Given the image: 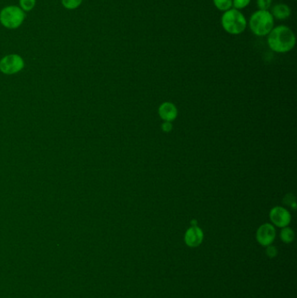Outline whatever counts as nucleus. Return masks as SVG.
Here are the masks:
<instances>
[{
  "label": "nucleus",
  "instance_id": "obj_4",
  "mask_svg": "<svg viewBox=\"0 0 297 298\" xmlns=\"http://www.w3.org/2000/svg\"><path fill=\"white\" fill-rule=\"evenodd\" d=\"M26 13L18 6L4 7L0 12V23L7 29H17L24 23Z\"/></svg>",
  "mask_w": 297,
  "mask_h": 298
},
{
  "label": "nucleus",
  "instance_id": "obj_13",
  "mask_svg": "<svg viewBox=\"0 0 297 298\" xmlns=\"http://www.w3.org/2000/svg\"><path fill=\"white\" fill-rule=\"evenodd\" d=\"M83 0H61L62 6L67 10H75L80 7Z\"/></svg>",
  "mask_w": 297,
  "mask_h": 298
},
{
  "label": "nucleus",
  "instance_id": "obj_10",
  "mask_svg": "<svg viewBox=\"0 0 297 298\" xmlns=\"http://www.w3.org/2000/svg\"><path fill=\"white\" fill-rule=\"evenodd\" d=\"M290 12L291 11L289 9V7L285 4H277L273 6L271 14L273 16V18L283 20V19H286L290 16Z\"/></svg>",
  "mask_w": 297,
  "mask_h": 298
},
{
  "label": "nucleus",
  "instance_id": "obj_17",
  "mask_svg": "<svg viewBox=\"0 0 297 298\" xmlns=\"http://www.w3.org/2000/svg\"><path fill=\"white\" fill-rule=\"evenodd\" d=\"M266 255L268 258H275L278 255V249L276 246L268 245L266 247Z\"/></svg>",
  "mask_w": 297,
  "mask_h": 298
},
{
  "label": "nucleus",
  "instance_id": "obj_18",
  "mask_svg": "<svg viewBox=\"0 0 297 298\" xmlns=\"http://www.w3.org/2000/svg\"><path fill=\"white\" fill-rule=\"evenodd\" d=\"M272 4V0H257V6L259 7V10L268 11Z\"/></svg>",
  "mask_w": 297,
  "mask_h": 298
},
{
  "label": "nucleus",
  "instance_id": "obj_7",
  "mask_svg": "<svg viewBox=\"0 0 297 298\" xmlns=\"http://www.w3.org/2000/svg\"><path fill=\"white\" fill-rule=\"evenodd\" d=\"M269 218L273 226L278 227H287L291 221V215L283 207H275L269 212Z\"/></svg>",
  "mask_w": 297,
  "mask_h": 298
},
{
  "label": "nucleus",
  "instance_id": "obj_15",
  "mask_svg": "<svg viewBox=\"0 0 297 298\" xmlns=\"http://www.w3.org/2000/svg\"><path fill=\"white\" fill-rule=\"evenodd\" d=\"M250 1L251 0H232L233 6L236 10L244 9L249 5Z\"/></svg>",
  "mask_w": 297,
  "mask_h": 298
},
{
  "label": "nucleus",
  "instance_id": "obj_3",
  "mask_svg": "<svg viewBox=\"0 0 297 298\" xmlns=\"http://www.w3.org/2000/svg\"><path fill=\"white\" fill-rule=\"evenodd\" d=\"M275 18L268 11L259 10L254 12L249 19V27L256 36H266L270 33L275 25Z\"/></svg>",
  "mask_w": 297,
  "mask_h": 298
},
{
  "label": "nucleus",
  "instance_id": "obj_19",
  "mask_svg": "<svg viewBox=\"0 0 297 298\" xmlns=\"http://www.w3.org/2000/svg\"><path fill=\"white\" fill-rule=\"evenodd\" d=\"M162 131L165 133H169L173 129V124L169 121H164L162 125Z\"/></svg>",
  "mask_w": 297,
  "mask_h": 298
},
{
  "label": "nucleus",
  "instance_id": "obj_16",
  "mask_svg": "<svg viewBox=\"0 0 297 298\" xmlns=\"http://www.w3.org/2000/svg\"><path fill=\"white\" fill-rule=\"evenodd\" d=\"M283 202L288 205L289 207H292L294 210H295L296 208V202H295V197H294V195L292 194H288L286 195L284 199H283Z\"/></svg>",
  "mask_w": 297,
  "mask_h": 298
},
{
  "label": "nucleus",
  "instance_id": "obj_11",
  "mask_svg": "<svg viewBox=\"0 0 297 298\" xmlns=\"http://www.w3.org/2000/svg\"><path fill=\"white\" fill-rule=\"evenodd\" d=\"M280 238L287 244L291 243L294 240V231L292 230L291 227H288V226L283 227L281 231V233H280Z\"/></svg>",
  "mask_w": 297,
  "mask_h": 298
},
{
  "label": "nucleus",
  "instance_id": "obj_8",
  "mask_svg": "<svg viewBox=\"0 0 297 298\" xmlns=\"http://www.w3.org/2000/svg\"><path fill=\"white\" fill-rule=\"evenodd\" d=\"M204 234L200 227L198 226H191L186 231L184 242L189 248H197L202 243Z\"/></svg>",
  "mask_w": 297,
  "mask_h": 298
},
{
  "label": "nucleus",
  "instance_id": "obj_2",
  "mask_svg": "<svg viewBox=\"0 0 297 298\" xmlns=\"http://www.w3.org/2000/svg\"><path fill=\"white\" fill-rule=\"evenodd\" d=\"M221 25L226 33L238 35L244 32L247 27V19L239 10H227L221 17Z\"/></svg>",
  "mask_w": 297,
  "mask_h": 298
},
{
  "label": "nucleus",
  "instance_id": "obj_14",
  "mask_svg": "<svg viewBox=\"0 0 297 298\" xmlns=\"http://www.w3.org/2000/svg\"><path fill=\"white\" fill-rule=\"evenodd\" d=\"M37 0H19V7L25 12H30L35 7Z\"/></svg>",
  "mask_w": 297,
  "mask_h": 298
},
{
  "label": "nucleus",
  "instance_id": "obj_5",
  "mask_svg": "<svg viewBox=\"0 0 297 298\" xmlns=\"http://www.w3.org/2000/svg\"><path fill=\"white\" fill-rule=\"evenodd\" d=\"M25 67L23 58L18 54H9L0 59V72L12 75L22 71Z\"/></svg>",
  "mask_w": 297,
  "mask_h": 298
},
{
  "label": "nucleus",
  "instance_id": "obj_6",
  "mask_svg": "<svg viewBox=\"0 0 297 298\" xmlns=\"http://www.w3.org/2000/svg\"><path fill=\"white\" fill-rule=\"evenodd\" d=\"M256 241L263 247L271 245L277 237V231L273 225L264 223L261 225L256 231Z\"/></svg>",
  "mask_w": 297,
  "mask_h": 298
},
{
  "label": "nucleus",
  "instance_id": "obj_9",
  "mask_svg": "<svg viewBox=\"0 0 297 298\" xmlns=\"http://www.w3.org/2000/svg\"><path fill=\"white\" fill-rule=\"evenodd\" d=\"M159 116L164 121H174L178 116V110L175 105L171 102H164L159 107Z\"/></svg>",
  "mask_w": 297,
  "mask_h": 298
},
{
  "label": "nucleus",
  "instance_id": "obj_12",
  "mask_svg": "<svg viewBox=\"0 0 297 298\" xmlns=\"http://www.w3.org/2000/svg\"><path fill=\"white\" fill-rule=\"evenodd\" d=\"M215 7L220 11L226 12L227 10L232 8V0H213Z\"/></svg>",
  "mask_w": 297,
  "mask_h": 298
},
{
  "label": "nucleus",
  "instance_id": "obj_1",
  "mask_svg": "<svg viewBox=\"0 0 297 298\" xmlns=\"http://www.w3.org/2000/svg\"><path fill=\"white\" fill-rule=\"evenodd\" d=\"M268 35V47L273 52L288 53L295 44V36L293 31L285 26L273 27Z\"/></svg>",
  "mask_w": 297,
  "mask_h": 298
}]
</instances>
